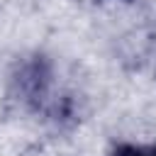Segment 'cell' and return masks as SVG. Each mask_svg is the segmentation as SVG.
Wrapping results in <instances>:
<instances>
[{
	"label": "cell",
	"instance_id": "6da1fadb",
	"mask_svg": "<svg viewBox=\"0 0 156 156\" xmlns=\"http://www.w3.org/2000/svg\"><path fill=\"white\" fill-rule=\"evenodd\" d=\"M110 156H146V149H139L134 144H119L112 149Z\"/></svg>",
	"mask_w": 156,
	"mask_h": 156
},
{
	"label": "cell",
	"instance_id": "7a4b0ae2",
	"mask_svg": "<svg viewBox=\"0 0 156 156\" xmlns=\"http://www.w3.org/2000/svg\"><path fill=\"white\" fill-rule=\"evenodd\" d=\"M146 156H156V146H151V149H146Z\"/></svg>",
	"mask_w": 156,
	"mask_h": 156
}]
</instances>
